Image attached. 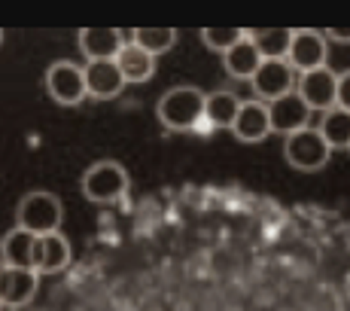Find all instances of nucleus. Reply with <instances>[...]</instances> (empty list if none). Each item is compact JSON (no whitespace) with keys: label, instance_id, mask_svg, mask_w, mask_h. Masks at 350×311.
I'll list each match as a JSON object with an SVG mask.
<instances>
[{"label":"nucleus","instance_id":"13","mask_svg":"<svg viewBox=\"0 0 350 311\" xmlns=\"http://www.w3.org/2000/svg\"><path fill=\"white\" fill-rule=\"evenodd\" d=\"M37 235L28 229H12L3 241H0V262L10 269H31L37 266Z\"/></svg>","mask_w":350,"mask_h":311},{"label":"nucleus","instance_id":"15","mask_svg":"<svg viewBox=\"0 0 350 311\" xmlns=\"http://www.w3.org/2000/svg\"><path fill=\"white\" fill-rule=\"evenodd\" d=\"M85 71V89L95 98H116L125 89V77L116 62H89Z\"/></svg>","mask_w":350,"mask_h":311},{"label":"nucleus","instance_id":"10","mask_svg":"<svg viewBox=\"0 0 350 311\" xmlns=\"http://www.w3.org/2000/svg\"><path fill=\"white\" fill-rule=\"evenodd\" d=\"M40 287V275L31 272V269H3L0 275V306L10 308H22L37 296Z\"/></svg>","mask_w":350,"mask_h":311},{"label":"nucleus","instance_id":"25","mask_svg":"<svg viewBox=\"0 0 350 311\" xmlns=\"http://www.w3.org/2000/svg\"><path fill=\"white\" fill-rule=\"evenodd\" d=\"M3 269H6V266H3V262H0V275H3Z\"/></svg>","mask_w":350,"mask_h":311},{"label":"nucleus","instance_id":"21","mask_svg":"<svg viewBox=\"0 0 350 311\" xmlns=\"http://www.w3.org/2000/svg\"><path fill=\"white\" fill-rule=\"evenodd\" d=\"M128 40L137 43L140 49H146L150 55H161V52H167L174 43H177V31H171V28H137Z\"/></svg>","mask_w":350,"mask_h":311},{"label":"nucleus","instance_id":"8","mask_svg":"<svg viewBox=\"0 0 350 311\" xmlns=\"http://www.w3.org/2000/svg\"><path fill=\"white\" fill-rule=\"evenodd\" d=\"M326 55H329V46L320 31H293L289 52H286V62L293 71L308 73V71H317V67H326Z\"/></svg>","mask_w":350,"mask_h":311},{"label":"nucleus","instance_id":"17","mask_svg":"<svg viewBox=\"0 0 350 311\" xmlns=\"http://www.w3.org/2000/svg\"><path fill=\"white\" fill-rule=\"evenodd\" d=\"M262 62H265V58H262V52L256 49V43L247 34L238 46H232V49L226 52V71H228V77H234V79H253V73L259 71Z\"/></svg>","mask_w":350,"mask_h":311},{"label":"nucleus","instance_id":"4","mask_svg":"<svg viewBox=\"0 0 350 311\" xmlns=\"http://www.w3.org/2000/svg\"><path fill=\"white\" fill-rule=\"evenodd\" d=\"M284 153L295 171H320V168H326L332 147L326 144V138L320 134L317 125H308L295 134H286Z\"/></svg>","mask_w":350,"mask_h":311},{"label":"nucleus","instance_id":"14","mask_svg":"<svg viewBox=\"0 0 350 311\" xmlns=\"http://www.w3.org/2000/svg\"><path fill=\"white\" fill-rule=\"evenodd\" d=\"M67 266H70V241H67L62 232L40 235L37 266H33V272L37 275H55V272H64Z\"/></svg>","mask_w":350,"mask_h":311},{"label":"nucleus","instance_id":"5","mask_svg":"<svg viewBox=\"0 0 350 311\" xmlns=\"http://www.w3.org/2000/svg\"><path fill=\"white\" fill-rule=\"evenodd\" d=\"M46 92L52 101L64 107H77L83 104V98L89 95L85 89V71L73 62H55L46 71Z\"/></svg>","mask_w":350,"mask_h":311},{"label":"nucleus","instance_id":"11","mask_svg":"<svg viewBox=\"0 0 350 311\" xmlns=\"http://www.w3.org/2000/svg\"><path fill=\"white\" fill-rule=\"evenodd\" d=\"M234 138L244 144H259L271 134V119H268V104L265 101H241L238 119L232 125Z\"/></svg>","mask_w":350,"mask_h":311},{"label":"nucleus","instance_id":"23","mask_svg":"<svg viewBox=\"0 0 350 311\" xmlns=\"http://www.w3.org/2000/svg\"><path fill=\"white\" fill-rule=\"evenodd\" d=\"M335 107L350 113V71L338 73V101H335Z\"/></svg>","mask_w":350,"mask_h":311},{"label":"nucleus","instance_id":"3","mask_svg":"<svg viewBox=\"0 0 350 311\" xmlns=\"http://www.w3.org/2000/svg\"><path fill=\"white\" fill-rule=\"evenodd\" d=\"M128 192V174L119 162L100 159L83 174V195L95 205H113Z\"/></svg>","mask_w":350,"mask_h":311},{"label":"nucleus","instance_id":"9","mask_svg":"<svg viewBox=\"0 0 350 311\" xmlns=\"http://www.w3.org/2000/svg\"><path fill=\"white\" fill-rule=\"evenodd\" d=\"M311 107L301 101L299 92H289L284 98L271 101L268 104V119H271V132H280V134H295L301 128H308L311 123Z\"/></svg>","mask_w":350,"mask_h":311},{"label":"nucleus","instance_id":"19","mask_svg":"<svg viewBox=\"0 0 350 311\" xmlns=\"http://www.w3.org/2000/svg\"><path fill=\"white\" fill-rule=\"evenodd\" d=\"M317 128L332 150H350V113L347 110H341V107L326 110Z\"/></svg>","mask_w":350,"mask_h":311},{"label":"nucleus","instance_id":"26","mask_svg":"<svg viewBox=\"0 0 350 311\" xmlns=\"http://www.w3.org/2000/svg\"><path fill=\"white\" fill-rule=\"evenodd\" d=\"M0 43H3V34H0Z\"/></svg>","mask_w":350,"mask_h":311},{"label":"nucleus","instance_id":"24","mask_svg":"<svg viewBox=\"0 0 350 311\" xmlns=\"http://www.w3.org/2000/svg\"><path fill=\"white\" fill-rule=\"evenodd\" d=\"M326 40H335V43H350V28H326L323 34Z\"/></svg>","mask_w":350,"mask_h":311},{"label":"nucleus","instance_id":"7","mask_svg":"<svg viewBox=\"0 0 350 311\" xmlns=\"http://www.w3.org/2000/svg\"><path fill=\"white\" fill-rule=\"evenodd\" d=\"M253 92L259 95L262 101H278L284 98V95L295 92V77H293V67H289L286 58H265V62L259 64V71L253 73Z\"/></svg>","mask_w":350,"mask_h":311},{"label":"nucleus","instance_id":"22","mask_svg":"<svg viewBox=\"0 0 350 311\" xmlns=\"http://www.w3.org/2000/svg\"><path fill=\"white\" fill-rule=\"evenodd\" d=\"M244 34L247 31H241V28H204L201 31V43L211 52H223L226 55L232 46H238L244 40Z\"/></svg>","mask_w":350,"mask_h":311},{"label":"nucleus","instance_id":"2","mask_svg":"<svg viewBox=\"0 0 350 311\" xmlns=\"http://www.w3.org/2000/svg\"><path fill=\"white\" fill-rule=\"evenodd\" d=\"M62 217H64L62 199H58L55 192H46V189L28 192L22 201H18V211H16L18 229H28V232H33L37 238H40V235L58 232Z\"/></svg>","mask_w":350,"mask_h":311},{"label":"nucleus","instance_id":"20","mask_svg":"<svg viewBox=\"0 0 350 311\" xmlns=\"http://www.w3.org/2000/svg\"><path fill=\"white\" fill-rule=\"evenodd\" d=\"M247 37L256 43V49L262 52V58H286L293 31L289 28H265V31H250Z\"/></svg>","mask_w":350,"mask_h":311},{"label":"nucleus","instance_id":"12","mask_svg":"<svg viewBox=\"0 0 350 311\" xmlns=\"http://www.w3.org/2000/svg\"><path fill=\"white\" fill-rule=\"evenodd\" d=\"M128 43L125 34L116 28H85L79 31V49L89 62H116V55Z\"/></svg>","mask_w":350,"mask_h":311},{"label":"nucleus","instance_id":"6","mask_svg":"<svg viewBox=\"0 0 350 311\" xmlns=\"http://www.w3.org/2000/svg\"><path fill=\"white\" fill-rule=\"evenodd\" d=\"M295 92L301 95V101H305L311 110H332L335 101H338V73L329 71V67H317V71H308L299 77V86H295Z\"/></svg>","mask_w":350,"mask_h":311},{"label":"nucleus","instance_id":"18","mask_svg":"<svg viewBox=\"0 0 350 311\" xmlns=\"http://www.w3.org/2000/svg\"><path fill=\"white\" fill-rule=\"evenodd\" d=\"M241 110V98L232 92H211L204 101V123L207 128H232Z\"/></svg>","mask_w":350,"mask_h":311},{"label":"nucleus","instance_id":"1","mask_svg":"<svg viewBox=\"0 0 350 311\" xmlns=\"http://www.w3.org/2000/svg\"><path fill=\"white\" fill-rule=\"evenodd\" d=\"M207 95L195 86H174L159 98V123L171 132H198L204 123Z\"/></svg>","mask_w":350,"mask_h":311},{"label":"nucleus","instance_id":"16","mask_svg":"<svg viewBox=\"0 0 350 311\" xmlns=\"http://www.w3.org/2000/svg\"><path fill=\"white\" fill-rule=\"evenodd\" d=\"M116 64L122 71L125 83H146V79L156 73V55H150L146 49H140L137 43H128L122 46V52L116 55Z\"/></svg>","mask_w":350,"mask_h":311}]
</instances>
